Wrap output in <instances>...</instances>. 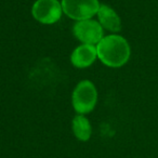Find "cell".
I'll list each match as a JSON object with an SVG mask.
<instances>
[{
    "instance_id": "obj_1",
    "label": "cell",
    "mask_w": 158,
    "mask_h": 158,
    "mask_svg": "<svg viewBox=\"0 0 158 158\" xmlns=\"http://www.w3.org/2000/svg\"><path fill=\"white\" fill-rule=\"evenodd\" d=\"M98 57L110 67H120L125 65L130 57V46L123 37L119 35H110L102 38L97 44Z\"/></svg>"
},
{
    "instance_id": "obj_2",
    "label": "cell",
    "mask_w": 158,
    "mask_h": 158,
    "mask_svg": "<svg viewBox=\"0 0 158 158\" xmlns=\"http://www.w3.org/2000/svg\"><path fill=\"white\" fill-rule=\"evenodd\" d=\"M98 91L90 80H82L74 89L72 97L73 107L79 115L90 113L97 105Z\"/></svg>"
},
{
    "instance_id": "obj_3",
    "label": "cell",
    "mask_w": 158,
    "mask_h": 158,
    "mask_svg": "<svg viewBox=\"0 0 158 158\" xmlns=\"http://www.w3.org/2000/svg\"><path fill=\"white\" fill-rule=\"evenodd\" d=\"M63 12L77 22L92 19L100 9L98 0H62Z\"/></svg>"
},
{
    "instance_id": "obj_4",
    "label": "cell",
    "mask_w": 158,
    "mask_h": 158,
    "mask_svg": "<svg viewBox=\"0 0 158 158\" xmlns=\"http://www.w3.org/2000/svg\"><path fill=\"white\" fill-rule=\"evenodd\" d=\"M63 13L59 0H37L31 8L34 19L42 24H54L60 21Z\"/></svg>"
},
{
    "instance_id": "obj_5",
    "label": "cell",
    "mask_w": 158,
    "mask_h": 158,
    "mask_svg": "<svg viewBox=\"0 0 158 158\" xmlns=\"http://www.w3.org/2000/svg\"><path fill=\"white\" fill-rule=\"evenodd\" d=\"M75 37L87 44H98L103 38V27L99 22L94 20L79 21L74 25L73 28Z\"/></svg>"
},
{
    "instance_id": "obj_6",
    "label": "cell",
    "mask_w": 158,
    "mask_h": 158,
    "mask_svg": "<svg viewBox=\"0 0 158 158\" xmlns=\"http://www.w3.org/2000/svg\"><path fill=\"white\" fill-rule=\"evenodd\" d=\"M98 57L97 47L93 44H82L77 47L70 55L72 64L77 68H86L92 65Z\"/></svg>"
},
{
    "instance_id": "obj_7",
    "label": "cell",
    "mask_w": 158,
    "mask_h": 158,
    "mask_svg": "<svg viewBox=\"0 0 158 158\" xmlns=\"http://www.w3.org/2000/svg\"><path fill=\"white\" fill-rule=\"evenodd\" d=\"M97 14L99 18V23L102 25V27L113 33H117L120 31L121 21L114 9L106 5L100 6V9Z\"/></svg>"
},
{
    "instance_id": "obj_8",
    "label": "cell",
    "mask_w": 158,
    "mask_h": 158,
    "mask_svg": "<svg viewBox=\"0 0 158 158\" xmlns=\"http://www.w3.org/2000/svg\"><path fill=\"white\" fill-rule=\"evenodd\" d=\"M73 132L79 141H89L92 134V127L89 119L84 115H77L73 119Z\"/></svg>"
}]
</instances>
